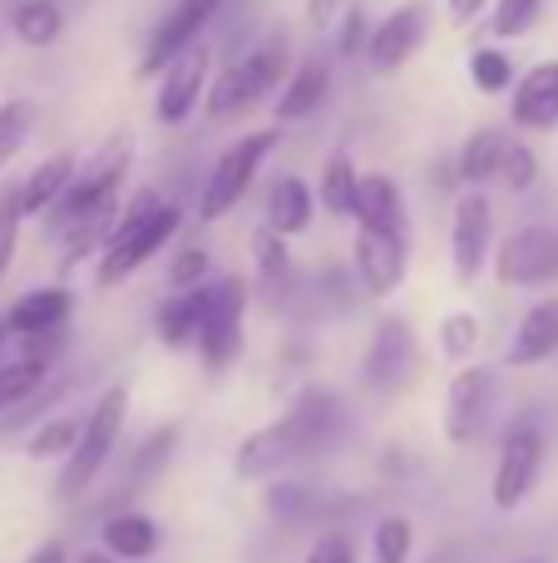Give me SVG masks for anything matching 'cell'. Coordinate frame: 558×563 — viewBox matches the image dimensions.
I'll return each instance as SVG.
<instances>
[{"label":"cell","mask_w":558,"mask_h":563,"mask_svg":"<svg viewBox=\"0 0 558 563\" xmlns=\"http://www.w3.org/2000/svg\"><path fill=\"white\" fill-rule=\"evenodd\" d=\"M158 544H164V529H158V519L144 515V509H114V515L99 525V549H109L119 563L154 559Z\"/></svg>","instance_id":"obj_20"},{"label":"cell","mask_w":558,"mask_h":563,"mask_svg":"<svg viewBox=\"0 0 558 563\" xmlns=\"http://www.w3.org/2000/svg\"><path fill=\"white\" fill-rule=\"evenodd\" d=\"M356 223L366 233H395L405 238V198L395 188V178L386 174H361V188H356Z\"/></svg>","instance_id":"obj_24"},{"label":"cell","mask_w":558,"mask_h":563,"mask_svg":"<svg viewBox=\"0 0 558 563\" xmlns=\"http://www.w3.org/2000/svg\"><path fill=\"white\" fill-rule=\"evenodd\" d=\"M79 435H85V420L75 416H49L30 430L25 440V455L30 460H69L79 450Z\"/></svg>","instance_id":"obj_33"},{"label":"cell","mask_w":558,"mask_h":563,"mask_svg":"<svg viewBox=\"0 0 558 563\" xmlns=\"http://www.w3.org/2000/svg\"><path fill=\"white\" fill-rule=\"evenodd\" d=\"M494 277L500 287H544L558 277V233L544 223L514 228L500 247H494Z\"/></svg>","instance_id":"obj_8"},{"label":"cell","mask_w":558,"mask_h":563,"mask_svg":"<svg viewBox=\"0 0 558 563\" xmlns=\"http://www.w3.org/2000/svg\"><path fill=\"white\" fill-rule=\"evenodd\" d=\"M332 95V65L326 59H302L292 69V79L277 95V124H297V119H312L316 109Z\"/></svg>","instance_id":"obj_25"},{"label":"cell","mask_w":558,"mask_h":563,"mask_svg":"<svg viewBox=\"0 0 558 563\" xmlns=\"http://www.w3.org/2000/svg\"><path fill=\"white\" fill-rule=\"evenodd\" d=\"M405 238L395 233H356V247H351V267L356 277H361V287L371 291V297H391L395 287L405 282Z\"/></svg>","instance_id":"obj_16"},{"label":"cell","mask_w":558,"mask_h":563,"mask_svg":"<svg viewBox=\"0 0 558 563\" xmlns=\"http://www.w3.org/2000/svg\"><path fill=\"white\" fill-rule=\"evenodd\" d=\"M124 174H129V148L119 144L114 154H104L99 164L79 168V178L69 184V194L55 203V233H65V228H75L79 218L99 213L104 203H119V188H124Z\"/></svg>","instance_id":"obj_12"},{"label":"cell","mask_w":558,"mask_h":563,"mask_svg":"<svg viewBox=\"0 0 558 563\" xmlns=\"http://www.w3.org/2000/svg\"><path fill=\"white\" fill-rule=\"evenodd\" d=\"M287 79H292V49H287V40H277V35L257 40V45L247 49L233 69H223V79L208 89V119L223 124V119H233V114H247V109L263 104Z\"/></svg>","instance_id":"obj_3"},{"label":"cell","mask_w":558,"mask_h":563,"mask_svg":"<svg viewBox=\"0 0 558 563\" xmlns=\"http://www.w3.org/2000/svg\"><path fill=\"white\" fill-rule=\"evenodd\" d=\"M336 5H342V0H306V20H312V25H326Z\"/></svg>","instance_id":"obj_47"},{"label":"cell","mask_w":558,"mask_h":563,"mask_svg":"<svg viewBox=\"0 0 558 563\" xmlns=\"http://www.w3.org/2000/svg\"><path fill=\"white\" fill-rule=\"evenodd\" d=\"M0 45H5V30H0Z\"/></svg>","instance_id":"obj_51"},{"label":"cell","mask_w":558,"mask_h":563,"mask_svg":"<svg viewBox=\"0 0 558 563\" xmlns=\"http://www.w3.org/2000/svg\"><path fill=\"white\" fill-rule=\"evenodd\" d=\"M174 445H178V426H158L154 435L138 440L134 455H129V465H124V495H134V489H144L148 479L164 475V465H168V455H174Z\"/></svg>","instance_id":"obj_30"},{"label":"cell","mask_w":558,"mask_h":563,"mask_svg":"<svg viewBox=\"0 0 558 563\" xmlns=\"http://www.w3.org/2000/svg\"><path fill=\"white\" fill-rule=\"evenodd\" d=\"M124 420H129V386H109L104 396L94 400V410L85 416V435H79V450L59 465L55 479V499L59 505H75L79 495L94 489V479L109 470L119 450V435H124Z\"/></svg>","instance_id":"obj_2"},{"label":"cell","mask_w":558,"mask_h":563,"mask_svg":"<svg viewBox=\"0 0 558 563\" xmlns=\"http://www.w3.org/2000/svg\"><path fill=\"white\" fill-rule=\"evenodd\" d=\"M5 336H10V327H5V317H0V346H5Z\"/></svg>","instance_id":"obj_49"},{"label":"cell","mask_w":558,"mask_h":563,"mask_svg":"<svg viewBox=\"0 0 558 563\" xmlns=\"http://www.w3.org/2000/svg\"><path fill=\"white\" fill-rule=\"evenodd\" d=\"M554 356H558V297H544L520 317L510 346H504V361H510L514 371H529Z\"/></svg>","instance_id":"obj_18"},{"label":"cell","mask_w":558,"mask_h":563,"mask_svg":"<svg viewBox=\"0 0 558 563\" xmlns=\"http://www.w3.org/2000/svg\"><path fill=\"white\" fill-rule=\"evenodd\" d=\"M539 475H544V435L534 426H514L500 445V460H494V479H490L494 509L514 515V509L534 495Z\"/></svg>","instance_id":"obj_7"},{"label":"cell","mask_w":558,"mask_h":563,"mask_svg":"<svg viewBox=\"0 0 558 563\" xmlns=\"http://www.w3.org/2000/svg\"><path fill=\"white\" fill-rule=\"evenodd\" d=\"M510 119L520 129H529V134L558 129V59H544V65L524 69L520 85H514Z\"/></svg>","instance_id":"obj_17"},{"label":"cell","mask_w":558,"mask_h":563,"mask_svg":"<svg viewBox=\"0 0 558 563\" xmlns=\"http://www.w3.org/2000/svg\"><path fill=\"white\" fill-rule=\"evenodd\" d=\"M539 15H544V0H494L490 35L494 40H520L539 25Z\"/></svg>","instance_id":"obj_38"},{"label":"cell","mask_w":558,"mask_h":563,"mask_svg":"<svg viewBox=\"0 0 558 563\" xmlns=\"http://www.w3.org/2000/svg\"><path fill=\"white\" fill-rule=\"evenodd\" d=\"M356 188H361V174L346 154H332L322 168V184H316V198L332 218H351L356 213Z\"/></svg>","instance_id":"obj_32"},{"label":"cell","mask_w":558,"mask_h":563,"mask_svg":"<svg viewBox=\"0 0 558 563\" xmlns=\"http://www.w3.org/2000/svg\"><path fill=\"white\" fill-rule=\"evenodd\" d=\"M79 178V154H49L20 178V208L25 218L40 213H55V203L69 194V184Z\"/></svg>","instance_id":"obj_23"},{"label":"cell","mask_w":558,"mask_h":563,"mask_svg":"<svg viewBox=\"0 0 558 563\" xmlns=\"http://www.w3.org/2000/svg\"><path fill=\"white\" fill-rule=\"evenodd\" d=\"M263 505L277 525H302V519L316 509V495L302 485V479H272L267 495H263Z\"/></svg>","instance_id":"obj_37"},{"label":"cell","mask_w":558,"mask_h":563,"mask_svg":"<svg viewBox=\"0 0 558 563\" xmlns=\"http://www.w3.org/2000/svg\"><path fill=\"white\" fill-rule=\"evenodd\" d=\"M306 455L302 435H297L292 420H272V426H257L253 435L237 445L233 455V475L237 479H287V470H297Z\"/></svg>","instance_id":"obj_10"},{"label":"cell","mask_w":558,"mask_h":563,"mask_svg":"<svg viewBox=\"0 0 558 563\" xmlns=\"http://www.w3.org/2000/svg\"><path fill=\"white\" fill-rule=\"evenodd\" d=\"M302 563H356L351 534H342V529H326V534H316V544L306 549Z\"/></svg>","instance_id":"obj_44"},{"label":"cell","mask_w":558,"mask_h":563,"mask_svg":"<svg viewBox=\"0 0 558 563\" xmlns=\"http://www.w3.org/2000/svg\"><path fill=\"white\" fill-rule=\"evenodd\" d=\"M520 563H544V559H520Z\"/></svg>","instance_id":"obj_50"},{"label":"cell","mask_w":558,"mask_h":563,"mask_svg":"<svg viewBox=\"0 0 558 563\" xmlns=\"http://www.w3.org/2000/svg\"><path fill=\"white\" fill-rule=\"evenodd\" d=\"M470 85L480 89V95H510L520 79H514V59L504 55L500 45H484L470 55Z\"/></svg>","instance_id":"obj_36"},{"label":"cell","mask_w":558,"mask_h":563,"mask_svg":"<svg viewBox=\"0 0 558 563\" xmlns=\"http://www.w3.org/2000/svg\"><path fill=\"white\" fill-rule=\"evenodd\" d=\"M415 376V331L405 317H381L371 351L361 361V380L371 390H401Z\"/></svg>","instance_id":"obj_14"},{"label":"cell","mask_w":558,"mask_h":563,"mask_svg":"<svg viewBox=\"0 0 558 563\" xmlns=\"http://www.w3.org/2000/svg\"><path fill=\"white\" fill-rule=\"evenodd\" d=\"M445 10H450L455 25H475L484 10H494V0H445Z\"/></svg>","instance_id":"obj_45"},{"label":"cell","mask_w":558,"mask_h":563,"mask_svg":"<svg viewBox=\"0 0 558 563\" xmlns=\"http://www.w3.org/2000/svg\"><path fill=\"white\" fill-rule=\"evenodd\" d=\"M213 0H178L174 10H168L164 20H158V30L148 35L144 55H138V79H154L158 69H168L183 49L198 45V30L213 20Z\"/></svg>","instance_id":"obj_13"},{"label":"cell","mask_w":558,"mask_h":563,"mask_svg":"<svg viewBox=\"0 0 558 563\" xmlns=\"http://www.w3.org/2000/svg\"><path fill=\"white\" fill-rule=\"evenodd\" d=\"M494 253V203L480 194V188H465L455 198V213H450V267L455 282L470 287L475 277L490 267Z\"/></svg>","instance_id":"obj_6"},{"label":"cell","mask_w":558,"mask_h":563,"mask_svg":"<svg viewBox=\"0 0 558 563\" xmlns=\"http://www.w3.org/2000/svg\"><path fill=\"white\" fill-rule=\"evenodd\" d=\"M504 148H510V134L504 129H475L470 139L460 144V158H455V174H460L465 188H480L490 178H500V164H504Z\"/></svg>","instance_id":"obj_28"},{"label":"cell","mask_w":558,"mask_h":563,"mask_svg":"<svg viewBox=\"0 0 558 563\" xmlns=\"http://www.w3.org/2000/svg\"><path fill=\"white\" fill-rule=\"evenodd\" d=\"M69 311H75V297H69L65 287H35V291H25V297L10 307L5 327L15 331V336H25V341L59 336L65 321H69Z\"/></svg>","instance_id":"obj_21"},{"label":"cell","mask_w":558,"mask_h":563,"mask_svg":"<svg viewBox=\"0 0 558 563\" xmlns=\"http://www.w3.org/2000/svg\"><path fill=\"white\" fill-rule=\"evenodd\" d=\"M208 267H213V257H208L203 243L178 247L174 263H168V287H174V291H198V287H208Z\"/></svg>","instance_id":"obj_42"},{"label":"cell","mask_w":558,"mask_h":563,"mask_svg":"<svg viewBox=\"0 0 558 563\" xmlns=\"http://www.w3.org/2000/svg\"><path fill=\"white\" fill-rule=\"evenodd\" d=\"M69 563H119V559L109 554V549H79V554L69 559Z\"/></svg>","instance_id":"obj_48"},{"label":"cell","mask_w":558,"mask_h":563,"mask_svg":"<svg viewBox=\"0 0 558 563\" xmlns=\"http://www.w3.org/2000/svg\"><path fill=\"white\" fill-rule=\"evenodd\" d=\"M287 420L297 426L306 455H326V450L342 440V430H346V406L332 396V390H302L297 406L287 410Z\"/></svg>","instance_id":"obj_19"},{"label":"cell","mask_w":558,"mask_h":563,"mask_svg":"<svg viewBox=\"0 0 558 563\" xmlns=\"http://www.w3.org/2000/svg\"><path fill=\"white\" fill-rule=\"evenodd\" d=\"M45 380H49V361H35V356L5 361V366H0V416L20 410L25 400H35Z\"/></svg>","instance_id":"obj_31"},{"label":"cell","mask_w":558,"mask_h":563,"mask_svg":"<svg viewBox=\"0 0 558 563\" xmlns=\"http://www.w3.org/2000/svg\"><path fill=\"white\" fill-rule=\"evenodd\" d=\"M208 69H213V49L198 40L193 49H183V55H178L164 75H158V95H154L158 124L178 129V124H188V119H193V109L203 104V95H208Z\"/></svg>","instance_id":"obj_11"},{"label":"cell","mask_w":558,"mask_h":563,"mask_svg":"<svg viewBox=\"0 0 558 563\" xmlns=\"http://www.w3.org/2000/svg\"><path fill=\"white\" fill-rule=\"evenodd\" d=\"M494 416V371L490 366H460L445 390V440L450 445H475Z\"/></svg>","instance_id":"obj_9"},{"label":"cell","mask_w":558,"mask_h":563,"mask_svg":"<svg viewBox=\"0 0 558 563\" xmlns=\"http://www.w3.org/2000/svg\"><path fill=\"white\" fill-rule=\"evenodd\" d=\"M10 30H15L20 45L45 49L65 35V10H59V0H15L10 5Z\"/></svg>","instance_id":"obj_29"},{"label":"cell","mask_w":558,"mask_h":563,"mask_svg":"<svg viewBox=\"0 0 558 563\" xmlns=\"http://www.w3.org/2000/svg\"><path fill=\"white\" fill-rule=\"evenodd\" d=\"M20 223H25V208H20V184H5V188H0V282H5L10 263H15Z\"/></svg>","instance_id":"obj_40"},{"label":"cell","mask_w":558,"mask_h":563,"mask_svg":"<svg viewBox=\"0 0 558 563\" xmlns=\"http://www.w3.org/2000/svg\"><path fill=\"white\" fill-rule=\"evenodd\" d=\"M247 301H253V282L227 273L213 277V307H208V327L198 336V356L208 371H227L243 351V321H247Z\"/></svg>","instance_id":"obj_5"},{"label":"cell","mask_w":558,"mask_h":563,"mask_svg":"<svg viewBox=\"0 0 558 563\" xmlns=\"http://www.w3.org/2000/svg\"><path fill=\"white\" fill-rule=\"evenodd\" d=\"M30 129H35V104H30V99H5V104H0V164H10V158L20 154Z\"/></svg>","instance_id":"obj_39"},{"label":"cell","mask_w":558,"mask_h":563,"mask_svg":"<svg viewBox=\"0 0 558 563\" xmlns=\"http://www.w3.org/2000/svg\"><path fill=\"white\" fill-rule=\"evenodd\" d=\"M178 223H183V208H178L174 198H158V188L134 194L129 208H124V218H119V228H114V243L99 253L94 282L104 291L119 287V282H129L148 257L158 253V247L168 243V238L178 233Z\"/></svg>","instance_id":"obj_1"},{"label":"cell","mask_w":558,"mask_h":563,"mask_svg":"<svg viewBox=\"0 0 558 563\" xmlns=\"http://www.w3.org/2000/svg\"><path fill=\"white\" fill-rule=\"evenodd\" d=\"M312 213H316V194L306 188V178L297 174H282L267 194V218H272V233L282 238H297L312 228Z\"/></svg>","instance_id":"obj_27"},{"label":"cell","mask_w":558,"mask_h":563,"mask_svg":"<svg viewBox=\"0 0 558 563\" xmlns=\"http://www.w3.org/2000/svg\"><path fill=\"white\" fill-rule=\"evenodd\" d=\"M277 139H282V129H257V134L237 139L233 148H223V158L213 164L208 184L198 188V218H203V223H217V218H227L243 203L257 168H263V158L277 148Z\"/></svg>","instance_id":"obj_4"},{"label":"cell","mask_w":558,"mask_h":563,"mask_svg":"<svg viewBox=\"0 0 558 563\" xmlns=\"http://www.w3.org/2000/svg\"><path fill=\"white\" fill-rule=\"evenodd\" d=\"M500 184L510 188V194H529V188L539 184V154H534L524 139H510V148H504Z\"/></svg>","instance_id":"obj_41"},{"label":"cell","mask_w":558,"mask_h":563,"mask_svg":"<svg viewBox=\"0 0 558 563\" xmlns=\"http://www.w3.org/2000/svg\"><path fill=\"white\" fill-rule=\"evenodd\" d=\"M25 563H69V549L59 544V539H49V544H40L35 554H30Z\"/></svg>","instance_id":"obj_46"},{"label":"cell","mask_w":558,"mask_h":563,"mask_svg":"<svg viewBox=\"0 0 558 563\" xmlns=\"http://www.w3.org/2000/svg\"><path fill=\"white\" fill-rule=\"evenodd\" d=\"M287 282H292V253H287V238L272 228H257L253 233V297L263 307H277L287 297Z\"/></svg>","instance_id":"obj_26"},{"label":"cell","mask_w":558,"mask_h":563,"mask_svg":"<svg viewBox=\"0 0 558 563\" xmlns=\"http://www.w3.org/2000/svg\"><path fill=\"white\" fill-rule=\"evenodd\" d=\"M421 45H425V5L411 0V5H395L391 15L371 30V49H366V59H371L376 75H395Z\"/></svg>","instance_id":"obj_15"},{"label":"cell","mask_w":558,"mask_h":563,"mask_svg":"<svg viewBox=\"0 0 558 563\" xmlns=\"http://www.w3.org/2000/svg\"><path fill=\"white\" fill-rule=\"evenodd\" d=\"M435 341H440V356L470 366L475 351H480V341H484V327H480V317H475V311H450V317H440Z\"/></svg>","instance_id":"obj_34"},{"label":"cell","mask_w":558,"mask_h":563,"mask_svg":"<svg viewBox=\"0 0 558 563\" xmlns=\"http://www.w3.org/2000/svg\"><path fill=\"white\" fill-rule=\"evenodd\" d=\"M208 307H213V282L198 287V291H174V297L158 307V317H154L158 341L174 346V351L193 346V341L203 336V327H208Z\"/></svg>","instance_id":"obj_22"},{"label":"cell","mask_w":558,"mask_h":563,"mask_svg":"<svg viewBox=\"0 0 558 563\" xmlns=\"http://www.w3.org/2000/svg\"><path fill=\"white\" fill-rule=\"evenodd\" d=\"M213 5H223V0H213Z\"/></svg>","instance_id":"obj_52"},{"label":"cell","mask_w":558,"mask_h":563,"mask_svg":"<svg viewBox=\"0 0 558 563\" xmlns=\"http://www.w3.org/2000/svg\"><path fill=\"white\" fill-rule=\"evenodd\" d=\"M371 15H366L361 5H346L342 10V30H336V55L342 59H356V55H366L371 49Z\"/></svg>","instance_id":"obj_43"},{"label":"cell","mask_w":558,"mask_h":563,"mask_svg":"<svg viewBox=\"0 0 558 563\" xmlns=\"http://www.w3.org/2000/svg\"><path fill=\"white\" fill-rule=\"evenodd\" d=\"M415 525L405 515H381L371 529V563H411Z\"/></svg>","instance_id":"obj_35"}]
</instances>
